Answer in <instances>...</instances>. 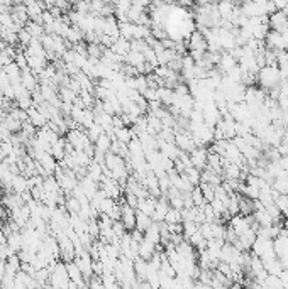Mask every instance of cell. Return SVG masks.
<instances>
[{
  "label": "cell",
  "mask_w": 288,
  "mask_h": 289,
  "mask_svg": "<svg viewBox=\"0 0 288 289\" xmlns=\"http://www.w3.org/2000/svg\"><path fill=\"white\" fill-rule=\"evenodd\" d=\"M258 81L264 90H275V88L281 86V76H280V70L276 64H266L259 70L258 73Z\"/></svg>",
  "instance_id": "obj_1"
},
{
  "label": "cell",
  "mask_w": 288,
  "mask_h": 289,
  "mask_svg": "<svg viewBox=\"0 0 288 289\" xmlns=\"http://www.w3.org/2000/svg\"><path fill=\"white\" fill-rule=\"evenodd\" d=\"M175 144L180 151H183L187 154H190L197 149L195 139H193V136L188 130H176L175 132Z\"/></svg>",
  "instance_id": "obj_2"
},
{
  "label": "cell",
  "mask_w": 288,
  "mask_h": 289,
  "mask_svg": "<svg viewBox=\"0 0 288 289\" xmlns=\"http://www.w3.org/2000/svg\"><path fill=\"white\" fill-rule=\"evenodd\" d=\"M268 22H270V27L271 31H276L280 32V34H283V32L288 29V17L283 10H276L268 17Z\"/></svg>",
  "instance_id": "obj_3"
},
{
  "label": "cell",
  "mask_w": 288,
  "mask_h": 289,
  "mask_svg": "<svg viewBox=\"0 0 288 289\" xmlns=\"http://www.w3.org/2000/svg\"><path fill=\"white\" fill-rule=\"evenodd\" d=\"M207 159H209V151L203 147H197L195 151L190 152V163L193 168H197L198 171L207 168Z\"/></svg>",
  "instance_id": "obj_4"
},
{
  "label": "cell",
  "mask_w": 288,
  "mask_h": 289,
  "mask_svg": "<svg viewBox=\"0 0 288 289\" xmlns=\"http://www.w3.org/2000/svg\"><path fill=\"white\" fill-rule=\"evenodd\" d=\"M76 265H78V269L81 271V274L85 279H88L92 274H93V262H92V259H90V254H87V252H83V254H78L76 255Z\"/></svg>",
  "instance_id": "obj_5"
},
{
  "label": "cell",
  "mask_w": 288,
  "mask_h": 289,
  "mask_svg": "<svg viewBox=\"0 0 288 289\" xmlns=\"http://www.w3.org/2000/svg\"><path fill=\"white\" fill-rule=\"evenodd\" d=\"M120 221H122L126 230L136 229V210L131 208L127 203L122 205V215H120Z\"/></svg>",
  "instance_id": "obj_6"
},
{
  "label": "cell",
  "mask_w": 288,
  "mask_h": 289,
  "mask_svg": "<svg viewBox=\"0 0 288 289\" xmlns=\"http://www.w3.org/2000/svg\"><path fill=\"white\" fill-rule=\"evenodd\" d=\"M266 48L273 49V51H285V41H283V36L276 31H270L268 36H266Z\"/></svg>",
  "instance_id": "obj_7"
},
{
  "label": "cell",
  "mask_w": 288,
  "mask_h": 289,
  "mask_svg": "<svg viewBox=\"0 0 288 289\" xmlns=\"http://www.w3.org/2000/svg\"><path fill=\"white\" fill-rule=\"evenodd\" d=\"M237 66V59L232 56L229 51H224L220 54V59H219V68H220V73L225 75L229 73L232 68H236Z\"/></svg>",
  "instance_id": "obj_8"
},
{
  "label": "cell",
  "mask_w": 288,
  "mask_h": 289,
  "mask_svg": "<svg viewBox=\"0 0 288 289\" xmlns=\"http://www.w3.org/2000/svg\"><path fill=\"white\" fill-rule=\"evenodd\" d=\"M170 205H168V202H166V199H159V202H156V208H154V213H153V221L154 224H159V221H164V218H166V215H168V212H170Z\"/></svg>",
  "instance_id": "obj_9"
},
{
  "label": "cell",
  "mask_w": 288,
  "mask_h": 289,
  "mask_svg": "<svg viewBox=\"0 0 288 289\" xmlns=\"http://www.w3.org/2000/svg\"><path fill=\"white\" fill-rule=\"evenodd\" d=\"M271 188L278 194H281V196H288V174L283 173L278 177H275V180L271 181Z\"/></svg>",
  "instance_id": "obj_10"
},
{
  "label": "cell",
  "mask_w": 288,
  "mask_h": 289,
  "mask_svg": "<svg viewBox=\"0 0 288 289\" xmlns=\"http://www.w3.org/2000/svg\"><path fill=\"white\" fill-rule=\"evenodd\" d=\"M22 86H24L27 92H36L37 88V78L29 68L22 70Z\"/></svg>",
  "instance_id": "obj_11"
},
{
  "label": "cell",
  "mask_w": 288,
  "mask_h": 289,
  "mask_svg": "<svg viewBox=\"0 0 288 289\" xmlns=\"http://www.w3.org/2000/svg\"><path fill=\"white\" fill-rule=\"evenodd\" d=\"M10 190H14L15 194H22L26 191H29V185H27V176L17 174L10 183Z\"/></svg>",
  "instance_id": "obj_12"
},
{
  "label": "cell",
  "mask_w": 288,
  "mask_h": 289,
  "mask_svg": "<svg viewBox=\"0 0 288 289\" xmlns=\"http://www.w3.org/2000/svg\"><path fill=\"white\" fill-rule=\"evenodd\" d=\"M153 224H154V221H153L151 216L144 215L141 212H136V230H139V232L144 233Z\"/></svg>",
  "instance_id": "obj_13"
},
{
  "label": "cell",
  "mask_w": 288,
  "mask_h": 289,
  "mask_svg": "<svg viewBox=\"0 0 288 289\" xmlns=\"http://www.w3.org/2000/svg\"><path fill=\"white\" fill-rule=\"evenodd\" d=\"M154 249H156V246H154L153 242H149L148 238H142L141 243H139V255L142 259H151L153 254H154Z\"/></svg>",
  "instance_id": "obj_14"
},
{
  "label": "cell",
  "mask_w": 288,
  "mask_h": 289,
  "mask_svg": "<svg viewBox=\"0 0 288 289\" xmlns=\"http://www.w3.org/2000/svg\"><path fill=\"white\" fill-rule=\"evenodd\" d=\"M24 29L29 32L31 34V37L32 39H37V41H41V37H43V32H44V29H43V26L39 24V22H34V20H31L29 24H27Z\"/></svg>",
  "instance_id": "obj_15"
},
{
  "label": "cell",
  "mask_w": 288,
  "mask_h": 289,
  "mask_svg": "<svg viewBox=\"0 0 288 289\" xmlns=\"http://www.w3.org/2000/svg\"><path fill=\"white\" fill-rule=\"evenodd\" d=\"M183 174L188 177V181H190L193 186H200V177H202V173H200V171H198L197 168H193V166H192V168H188Z\"/></svg>",
  "instance_id": "obj_16"
},
{
  "label": "cell",
  "mask_w": 288,
  "mask_h": 289,
  "mask_svg": "<svg viewBox=\"0 0 288 289\" xmlns=\"http://www.w3.org/2000/svg\"><path fill=\"white\" fill-rule=\"evenodd\" d=\"M166 225H178V224H183V220H181V212H178V210L175 208H170L168 215H166Z\"/></svg>",
  "instance_id": "obj_17"
},
{
  "label": "cell",
  "mask_w": 288,
  "mask_h": 289,
  "mask_svg": "<svg viewBox=\"0 0 288 289\" xmlns=\"http://www.w3.org/2000/svg\"><path fill=\"white\" fill-rule=\"evenodd\" d=\"M215 188H217V186H212V185H205V183H200V190H202V194H203V199H205L207 203L214 202V199H215Z\"/></svg>",
  "instance_id": "obj_18"
},
{
  "label": "cell",
  "mask_w": 288,
  "mask_h": 289,
  "mask_svg": "<svg viewBox=\"0 0 288 289\" xmlns=\"http://www.w3.org/2000/svg\"><path fill=\"white\" fill-rule=\"evenodd\" d=\"M81 37H83V32L76 26H70V29H68V32H66V36H65L66 41H70V42H73V44L78 42Z\"/></svg>",
  "instance_id": "obj_19"
},
{
  "label": "cell",
  "mask_w": 288,
  "mask_h": 289,
  "mask_svg": "<svg viewBox=\"0 0 288 289\" xmlns=\"http://www.w3.org/2000/svg\"><path fill=\"white\" fill-rule=\"evenodd\" d=\"M181 225H183V235L187 238H190L193 233L198 232V229H200V225H197L195 221H183Z\"/></svg>",
  "instance_id": "obj_20"
},
{
  "label": "cell",
  "mask_w": 288,
  "mask_h": 289,
  "mask_svg": "<svg viewBox=\"0 0 288 289\" xmlns=\"http://www.w3.org/2000/svg\"><path fill=\"white\" fill-rule=\"evenodd\" d=\"M275 205L278 207V210L281 212V215H285L286 218H288V196H281V194H280V196L276 198Z\"/></svg>",
  "instance_id": "obj_21"
},
{
  "label": "cell",
  "mask_w": 288,
  "mask_h": 289,
  "mask_svg": "<svg viewBox=\"0 0 288 289\" xmlns=\"http://www.w3.org/2000/svg\"><path fill=\"white\" fill-rule=\"evenodd\" d=\"M278 164H280L281 171H283V173H286V174H288V155H283V158H280Z\"/></svg>",
  "instance_id": "obj_22"
},
{
  "label": "cell",
  "mask_w": 288,
  "mask_h": 289,
  "mask_svg": "<svg viewBox=\"0 0 288 289\" xmlns=\"http://www.w3.org/2000/svg\"><path fill=\"white\" fill-rule=\"evenodd\" d=\"M0 289H4V286H2V284H0Z\"/></svg>",
  "instance_id": "obj_23"
}]
</instances>
